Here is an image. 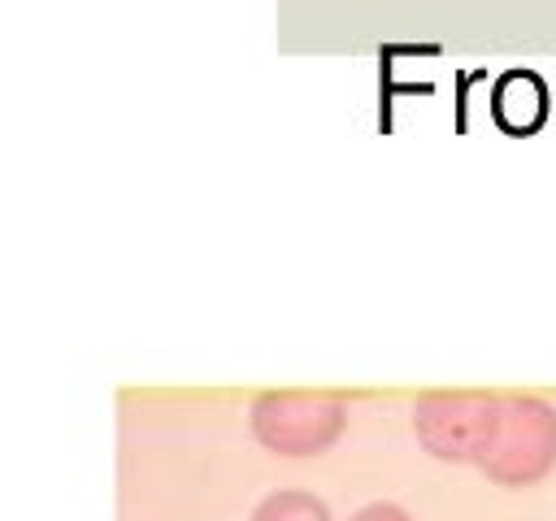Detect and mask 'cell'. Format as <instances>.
<instances>
[{
	"mask_svg": "<svg viewBox=\"0 0 556 521\" xmlns=\"http://www.w3.org/2000/svg\"><path fill=\"white\" fill-rule=\"evenodd\" d=\"M504 395L495 391H421L413 399L417 443L447 465H478L495 439Z\"/></svg>",
	"mask_w": 556,
	"mask_h": 521,
	"instance_id": "cell-1",
	"label": "cell"
},
{
	"mask_svg": "<svg viewBox=\"0 0 556 521\" xmlns=\"http://www.w3.org/2000/svg\"><path fill=\"white\" fill-rule=\"evenodd\" d=\"M478 469L500 486H534L556 469V408L543 395H504Z\"/></svg>",
	"mask_w": 556,
	"mask_h": 521,
	"instance_id": "cell-2",
	"label": "cell"
},
{
	"mask_svg": "<svg viewBox=\"0 0 556 521\" xmlns=\"http://www.w3.org/2000/svg\"><path fill=\"white\" fill-rule=\"evenodd\" d=\"M248 417L256 443L278 456H321L348 430V404L334 391H261Z\"/></svg>",
	"mask_w": 556,
	"mask_h": 521,
	"instance_id": "cell-3",
	"label": "cell"
},
{
	"mask_svg": "<svg viewBox=\"0 0 556 521\" xmlns=\"http://www.w3.org/2000/svg\"><path fill=\"white\" fill-rule=\"evenodd\" d=\"M491 117L504 130H534L547 117V82L534 69H508L491 87Z\"/></svg>",
	"mask_w": 556,
	"mask_h": 521,
	"instance_id": "cell-4",
	"label": "cell"
},
{
	"mask_svg": "<svg viewBox=\"0 0 556 521\" xmlns=\"http://www.w3.org/2000/svg\"><path fill=\"white\" fill-rule=\"evenodd\" d=\"M248 521H334L326 499L313 495V491H295V486H282V491H269Z\"/></svg>",
	"mask_w": 556,
	"mask_h": 521,
	"instance_id": "cell-5",
	"label": "cell"
},
{
	"mask_svg": "<svg viewBox=\"0 0 556 521\" xmlns=\"http://www.w3.org/2000/svg\"><path fill=\"white\" fill-rule=\"evenodd\" d=\"M348 521H413L400 504H391V499H378V504H365V508H356Z\"/></svg>",
	"mask_w": 556,
	"mask_h": 521,
	"instance_id": "cell-6",
	"label": "cell"
}]
</instances>
